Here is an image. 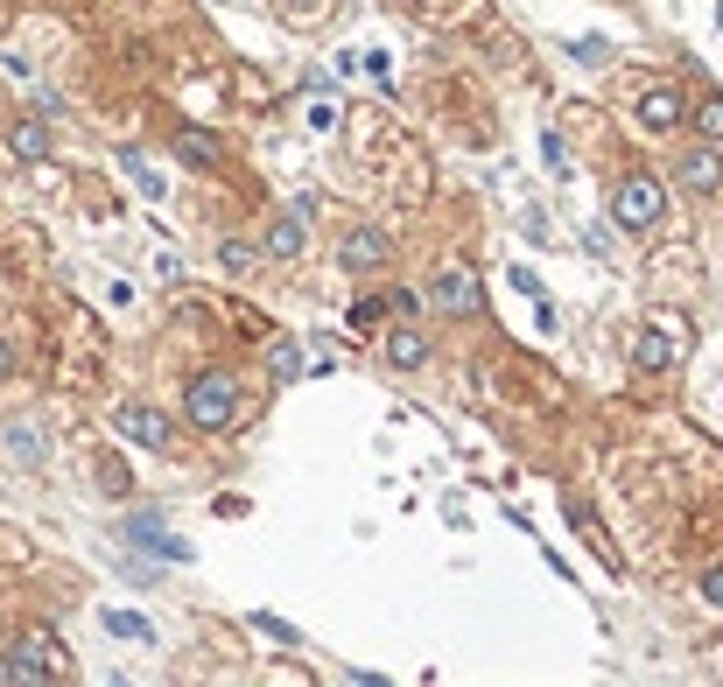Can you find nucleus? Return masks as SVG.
<instances>
[{"instance_id": "f257e3e1", "label": "nucleus", "mask_w": 723, "mask_h": 687, "mask_svg": "<svg viewBox=\"0 0 723 687\" xmlns=\"http://www.w3.org/2000/svg\"><path fill=\"white\" fill-rule=\"evenodd\" d=\"M183 414H190V428H233V414H239L233 372H197L183 393Z\"/></svg>"}, {"instance_id": "f03ea898", "label": "nucleus", "mask_w": 723, "mask_h": 687, "mask_svg": "<svg viewBox=\"0 0 723 687\" xmlns=\"http://www.w3.org/2000/svg\"><path fill=\"white\" fill-rule=\"evenodd\" d=\"M660 211H668V189H660L654 176H625L618 197H612V218L625 225V232H654Z\"/></svg>"}, {"instance_id": "7ed1b4c3", "label": "nucleus", "mask_w": 723, "mask_h": 687, "mask_svg": "<svg viewBox=\"0 0 723 687\" xmlns=\"http://www.w3.org/2000/svg\"><path fill=\"white\" fill-rule=\"evenodd\" d=\"M429 302H435V309H443V316H478V309H485V281L471 274L464 260H456V266H443V274H435Z\"/></svg>"}, {"instance_id": "20e7f679", "label": "nucleus", "mask_w": 723, "mask_h": 687, "mask_svg": "<svg viewBox=\"0 0 723 687\" xmlns=\"http://www.w3.org/2000/svg\"><path fill=\"white\" fill-rule=\"evenodd\" d=\"M112 428H120L134 449H169V422H162V407H148V400H127V407L112 414Z\"/></svg>"}, {"instance_id": "39448f33", "label": "nucleus", "mask_w": 723, "mask_h": 687, "mask_svg": "<svg viewBox=\"0 0 723 687\" xmlns=\"http://www.w3.org/2000/svg\"><path fill=\"white\" fill-rule=\"evenodd\" d=\"M56 666H64V659H56V639L50 632H29L22 645H14V659H8V680H50Z\"/></svg>"}, {"instance_id": "423d86ee", "label": "nucleus", "mask_w": 723, "mask_h": 687, "mask_svg": "<svg viewBox=\"0 0 723 687\" xmlns=\"http://www.w3.org/2000/svg\"><path fill=\"white\" fill-rule=\"evenodd\" d=\"M310 211H316V204H310V197H295L289 211H281V218L268 225V260H295V253H302V232H310Z\"/></svg>"}, {"instance_id": "0eeeda50", "label": "nucleus", "mask_w": 723, "mask_h": 687, "mask_svg": "<svg viewBox=\"0 0 723 687\" xmlns=\"http://www.w3.org/2000/svg\"><path fill=\"white\" fill-rule=\"evenodd\" d=\"M379 260H387V232H379V225H352L345 246H337V266H352V274H373Z\"/></svg>"}, {"instance_id": "6e6552de", "label": "nucleus", "mask_w": 723, "mask_h": 687, "mask_svg": "<svg viewBox=\"0 0 723 687\" xmlns=\"http://www.w3.org/2000/svg\"><path fill=\"white\" fill-rule=\"evenodd\" d=\"M639 120L654 127V133H668V127L689 120V106H681V91H675V85H654V91L639 99Z\"/></svg>"}, {"instance_id": "1a4fd4ad", "label": "nucleus", "mask_w": 723, "mask_h": 687, "mask_svg": "<svg viewBox=\"0 0 723 687\" xmlns=\"http://www.w3.org/2000/svg\"><path fill=\"white\" fill-rule=\"evenodd\" d=\"M127 541H134V547H155V555H169V561H190V541H169L155 512H134V520H127Z\"/></svg>"}, {"instance_id": "9d476101", "label": "nucleus", "mask_w": 723, "mask_h": 687, "mask_svg": "<svg viewBox=\"0 0 723 687\" xmlns=\"http://www.w3.org/2000/svg\"><path fill=\"white\" fill-rule=\"evenodd\" d=\"M681 183H689V189H723V162H716V148H695V155L681 162Z\"/></svg>"}, {"instance_id": "9b49d317", "label": "nucleus", "mask_w": 723, "mask_h": 687, "mask_svg": "<svg viewBox=\"0 0 723 687\" xmlns=\"http://www.w3.org/2000/svg\"><path fill=\"white\" fill-rule=\"evenodd\" d=\"M176 155H183L190 168H212V162H218V141H212L204 127H183V133H176Z\"/></svg>"}, {"instance_id": "f8f14e48", "label": "nucleus", "mask_w": 723, "mask_h": 687, "mask_svg": "<svg viewBox=\"0 0 723 687\" xmlns=\"http://www.w3.org/2000/svg\"><path fill=\"white\" fill-rule=\"evenodd\" d=\"M387 358H393V366H401V372H408V366H422V358H429L422 330H393V337H387Z\"/></svg>"}, {"instance_id": "ddd939ff", "label": "nucleus", "mask_w": 723, "mask_h": 687, "mask_svg": "<svg viewBox=\"0 0 723 687\" xmlns=\"http://www.w3.org/2000/svg\"><path fill=\"white\" fill-rule=\"evenodd\" d=\"M120 168H127V176H134V189H141L148 204H162V176H155V168H148V162L134 155V148H120Z\"/></svg>"}, {"instance_id": "4468645a", "label": "nucleus", "mask_w": 723, "mask_h": 687, "mask_svg": "<svg viewBox=\"0 0 723 687\" xmlns=\"http://www.w3.org/2000/svg\"><path fill=\"white\" fill-rule=\"evenodd\" d=\"M268 366H274V379H302V344L295 337H274L268 344Z\"/></svg>"}, {"instance_id": "2eb2a0df", "label": "nucleus", "mask_w": 723, "mask_h": 687, "mask_svg": "<svg viewBox=\"0 0 723 687\" xmlns=\"http://www.w3.org/2000/svg\"><path fill=\"white\" fill-rule=\"evenodd\" d=\"M106 632H112V639H141V645H148V639H155V624L134 618V610H106Z\"/></svg>"}, {"instance_id": "dca6fc26", "label": "nucleus", "mask_w": 723, "mask_h": 687, "mask_svg": "<svg viewBox=\"0 0 723 687\" xmlns=\"http://www.w3.org/2000/svg\"><path fill=\"white\" fill-rule=\"evenodd\" d=\"M633 358H639V366H646V372H660V366H675V337H639V344H633Z\"/></svg>"}, {"instance_id": "f3484780", "label": "nucleus", "mask_w": 723, "mask_h": 687, "mask_svg": "<svg viewBox=\"0 0 723 687\" xmlns=\"http://www.w3.org/2000/svg\"><path fill=\"white\" fill-rule=\"evenodd\" d=\"M8 148H14V155H22V162H43V155H50V133H43V127L29 120V127H14V141H8Z\"/></svg>"}, {"instance_id": "a211bd4d", "label": "nucleus", "mask_w": 723, "mask_h": 687, "mask_svg": "<svg viewBox=\"0 0 723 687\" xmlns=\"http://www.w3.org/2000/svg\"><path fill=\"white\" fill-rule=\"evenodd\" d=\"M695 127H702V141H723V99H702L695 106Z\"/></svg>"}, {"instance_id": "6ab92c4d", "label": "nucleus", "mask_w": 723, "mask_h": 687, "mask_svg": "<svg viewBox=\"0 0 723 687\" xmlns=\"http://www.w3.org/2000/svg\"><path fill=\"white\" fill-rule=\"evenodd\" d=\"M218 260L233 266V274H246V266H253L260 253H253V246H246V239H225V246H218Z\"/></svg>"}, {"instance_id": "aec40b11", "label": "nucleus", "mask_w": 723, "mask_h": 687, "mask_svg": "<svg viewBox=\"0 0 723 687\" xmlns=\"http://www.w3.org/2000/svg\"><path fill=\"white\" fill-rule=\"evenodd\" d=\"M302 120H310V133H331V127H337V99H310Z\"/></svg>"}, {"instance_id": "412c9836", "label": "nucleus", "mask_w": 723, "mask_h": 687, "mask_svg": "<svg viewBox=\"0 0 723 687\" xmlns=\"http://www.w3.org/2000/svg\"><path fill=\"white\" fill-rule=\"evenodd\" d=\"M253 624H260V632H268L274 645H295V624H281V618H268V610H260V618H253Z\"/></svg>"}, {"instance_id": "4be33fe9", "label": "nucleus", "mask_w": 723, "mask_h": 687, "mask_svg": "<svg viewBox=\"0 0 723 687\" xmlns=\"http://www.w3.org/2000/svg\"><path fill=\"white\" fill-rule=\"evenodd\" d=\"M541 162H548V176H569V162H562V141H555V133L541 141Z\"/></svg>"}, {"instance_id": "5701e85b", "label": "nucleus", "mask_w": 723, "mask_h": 687, "mask_svg": "<svg viewBox=\"0 0 723 687\" xmlns=\"http://www.w3.org/2000/svg\"><path fill=\"white\" fill-rule=\"evenodd\" d=\"M569 56H576V64H604V43H590V35H576V43H569Z\"/></svg>"}, {"instance_id": "b1692460", "label": "nucleus", "mask_w": 723, "mask_h": 687, "mask_svg": "<svg viewBox=\"0 0 723 687\" xmlns=\"http://www.w3.org/2000/svg\"><path fill=\"white\" fill-rule=\"evenodd\" d=\"M702 603L723 610V568H710V576H702Z\"/></svg>"}, {"instance_id": "393cba45", "label": "nucleus", "mask_w": 723, "mask_h": 687, "mask_svg": "<svg viewBox=\"0 0 723 687\" xmlns=\"http://www.w3.org/2000/svg\"><path fill=\"white\" fill-rule=\"evenodd\" d=\"M14 372V351H8V344H0V379H8Z\"/></svg>"}, {"instance_id": "a878e982", "label": "nucleus", "mask_w": 723, "mask_h": 687, "mask_svg": "<svg viewBox=\"0 0 723 687\" xmlns=\"http://www.w3.org/2000/svg\"><path fill=\"white\" fill-rule=\"evenodd\" d=\"M414 8H429V0H414Z\"/></svg>"}]
</instances>
